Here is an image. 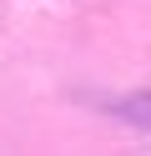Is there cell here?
<instances>
[{
  "mask_svg": "<svg viewBox=\"0 0 151 156\" xmlns=\"http://www.w3.org/2000/svg\"><path fill=\"white\" fill-rule=\"evenodd\" d=\"M116 116H121V121H136V126H146V131H151V91L121 96V101H116Z\"/></svg>",
  "mask_w": 151,
  "mask_h": 156,
  "instance_id": "cell-1",
  "label": "cell"
}]
</instances>
